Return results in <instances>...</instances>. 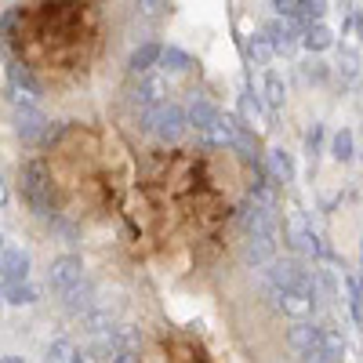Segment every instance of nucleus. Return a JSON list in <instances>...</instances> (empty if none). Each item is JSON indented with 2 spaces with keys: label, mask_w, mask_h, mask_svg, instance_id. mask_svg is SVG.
I'll list each match as a JSON object with an SVG mask.
<instances>
[{
  "label": "nucleus",
  "mask_w": 363,
  "mask_h": 363,
  "mask_svg": "<svg viewBox=\"0 0 363 363\" xmlns=\"http://www.w3.org/2000/svg\"><path fill=\"white\" fill-rule=\"evenodd\" d=\"M186 124H189V116L182 113L174 102H164V106L149 109V113L142 116V131L157 135L160 142H178L182 135H186Z\"/></svg>",
  "instance_id": "obj_1"
},
{
  "label": "nucleus",
  "mask_w": 363,
  "mask_h": 363,
  "mask_svg": "<svg viewBox=\"0 0 363 363\" xmlns=\"http://www.w3.org/2000/svg\"><path fill=\"white\" fill-rule=\"evenodd\" d=\"M48 284H51L58 294H66V291H73L77 284H84V265H80V258H77V255H58V258L51 262V269H48Z\"/></svg>",
  "instance_id": "obj_2"
},
{
  "label": "nucleus",
  "mask_w": 363,
  "mask_h": 363,
  "mask_svg": "<svg viewBox=\"0 0 363 363\" xmlns=\"http://www.w3.org/2000/svg\"><path fill=\"white\" fill-rule=\"evenodd\" d=\"M51 186V182L44 178V167L40 164H26L22 167V189H26V200L29 203H33V211H37V215H51V200L44 196V189Z\"/></svg>",
  "instance_id": "obj_3"
},
{
  "label": "nucleus",
  "mask_w": 363,
  "mask_h": 363,
  "mask_svg": "<svg viewBox=\"0 0 363 363\" xmlns=\"http://www.w3.org/2000/svg\"><path fill=\"white\" fill-rule=\"evenodd\" d=\"M272 298H277V309L287 313L294 323H306L316 309V294L313 291H272Z\"/></svg>",
  "instance_id": "obj_4"
},
{
  "label": "nucleus",
  "mask_w": 363,
  "mask_h": 363,
  "mask_svg": "<svg viewBox=\"0 0 363 363\" xmlns=\"http://www.w3.org/2000/svg\"><path fill=\"white\" fill-rule=\"evenodd\" d=\"M0 277H4V287L26 284V277H29V255L18 251V247H8L4 258H0Z\"/></svg>",
  "instance_id": "obj_5"
},
{
  "label": "nucleus",
  "mask_w": 363,
  "mask_h": 363,
  "mask_svg": "<svg viewBox=\"0 0 363 363\" xmlns=\"http://www.w3.org/2000/svg\"><path fill=\"white\" fill-rule=\"evenodd\" d=\"M15 131L26 138V142H33L37 135H48V120L37 106H18L15 109Z\"/></svg>",
  "instance_id": "obj_6"
},
{
  "label": "nucleus",
  "mask_w": 363,
  "mask_h": 363,
  "mask_svg": "<svg viewBox=\"0 0 363 363\" xmlns=\"http://www.w3.org/2000/svg\"><path fill=\"white\" fill-rule=\"evenodd\" d=\"M265 37H269V44H272V51H291L301 37H298V22H291V18H272L269 26H265Z\"/></svg>",
  "instance_id": "obj_7"
},
{
  "label": "nucleus",
  "mask_w": 363,
  "mask_h": 363,
  "mask_svg": "<svg viewBox=\"0 0 363 363\" xmlns=\"http://www.w3.org/2000/svg\"><path fill=\"white\" fill-rule=\"evenodd\" d=\"M287 342H291V349L301 356V352H313V349H320L323 345V327H313L309 320L306 323H294L291 330H287Z\"/></svg>",
  "instance_id": "obj_8"
},
{
  "label": "nucleus",
  "mask_w": 363,
  "mask_h": 363,
  "mask_svg": "<svg viewBox=\"0 0 363 363\" xmlns=\"http://www.w3.org/2000/svg\"><path fill=\"white\" fill-rule=\"evenodd\" d=\"M164 99H167V80H164V77H145V80L138 84V91H135V102L145 106V113L157 109V106H164Z\"/></svg>",
  "instance_id": "obj_9"
},
{
  "label": "nucleus",
  "mask_w": 363,
  "mask_h": 363,
  "mask_svg": "<svg viewBox=\"0 0 363 363\" xmlns=\"http://www.w3.org/2000/svg\"><path fill=\"white\" fill-rule=\"evenodd\" d=\"M291 247L298 251V255H323V247H320V236L309 229V225H301V222H294L291 225Z\"/></svg>",
  "instance_id": "obj_10"
},
{
  "label": "nucleus",
  "mask_w": 363,
  "mask_h": 363,
  "mask_svg": "<svg viewBox=\"0 0 363 363\" xmlns=\"http://www.w3.org/2000/svg\"><path fill=\"white\" fill-rule=\"evenodd\" d=\"M160 58H164V48L149 40V44H142V48H135V51H131L128 66H131V73H145V69H153V66L160 62Z\"/></svg>",
  "instance_id": "obj_11"
},
{
  "label": "nucleus",
  "mask_w": 363,
  "mask_h": 363,
  "mask_svg": "<svg viewBox=\"0 0 363 363\" xmlns=\"http://www.w3.org/2000/svg\"><path fill=\"white\" fill-rule=\"evenodd\" d=\"M265 164H269V171H272L277 182H291L294 178V160H291V153H284V149H269Z\"/></svg>",
  "instance_id": "obj_12"
},
{
  "label": "nucleus",
  "mask_w": 363,
  "mask_h": 363,
  "mask_svg": "<svg viewBox=\"0 0 363 363\" xmlns=\"http://www.w3.org/2000/svg\"><path fill=\"white\" fill-rule=\"evenodd\" d=\"M222 120V113L211 106V102H203V99H196L193 106H189V124L196 128V131H203V128H211V124H218Z\"/></svg>",
  "instance_id": "obj_13"
},
{
  "label": "nucleus",
  "mask_w": 363,
  "mask_h": 363,
  "mask_svg": "<svg viewBox=\"0 0 363 363\" xmlns=\"http://www.w3.org/2000/svg\"><path fill=\"white\" fill-rule=\"evenodd\" d=\"M301 44H306L313 55H320V51H327L330 44H335V33H330L323 22H316V26H309L306 33H301Z\"/></svg>",
  "instance_id": "obj_14"
},
{
  "label": "nucleus",
  "mask_w": 363,
  "mask_h": 363,
  "mask_svg": "<svg viewBox=\"0 0 363 363\" xmlns=\"http://www.w3.org/2000/svg\"><path fill=\"white\" fill-rule=\"evenodd\" d=\"M84 327H87V335L91 338H102V335H113V320H109V313L106 309H87L84 313Z\"/></svg>",
  "instance_id": "obj_15"
},
{
  "label": "nucleus",
  "mask_w": 363,
  "mask_h": 363,
  "mask_svg": "<svg viewBox=\"0 0 363 363\" xmlns=\"http://www.w3.org/2000/svg\"><path fill=\"white\" fill-rule=\"evenodd\" d=\"M4 301L8 306H33V301H40V291L33 284H15V287H4Z\"/></svg>",
  "instance_id": "obj_16"
},
{
  "label": "nucleus",
  "mask_w": 363,
  "mask_h": 363,
  "mask_svg": "<svg viewBox=\"0 0 363 363\" xmlns=\"http://www.w3.org/2000/svg\"><path fill=\"white\" fill-rule=\"evenodd\" d=\"M284 99H287L284 80H280L277 73H269V77H265V106H269L272 113H280V109H284Z\"/></svg>",
  "instance_id": "obj_17"
},
{
  "label": "nucleus",
  "mask_w": 363,
  "mask_h": 363,
  "mask_svg": "<svg viewBox=\"0 0 363 363\" xmlns=\"http://www.w3.org/2000/svg\"><path fill=\"white\" fill-rule=\"evenodd\" d=\"M247 55L255 58L258 66H265L269 58L277 55V51H272V44H269V37H265V29H262V33H251V37H247Z\"/></svg>",
  "instance_id": "obj_18"
},
{
  "label": "nucleus",
  "mask_w": 363,
  "mask_h": 363,
  "mask_svg": "<svg viewBox=\"0 0 363 363\" xmlns=\"http://www.w3.org/2000/svg\"><path fill=\"white\" fill-rule=\"evenodd\" d=\"M160 66L167 69V73H186L189 66H193V58L182 51V48H164V58H160Z\"/></svg>",
  "instance_id": "obj_19"
},
{
  "label": "nucleus",
  "mask_w": 363,
  "mask_h": 363,
  "mask_svg": "<svg viewBox=\"0 0 363 363\" xmlns=\"http://www.w3.org/2000/svg\"><path fill=\"white\" fill-rule=\"evenodd\" d=\"M352 149H356V145H352V131H349V128H342L335 138H330V157L342 160V164L352 160Z\"/></svg>",
  "instance_id": "obj_20"
},
{
  "label": "nucleus",
  "mask_w": 363,
  "mask_h": 363,
  "mask_svg": "<svg viewBox=\"0 0 363 363\" xmlns=\"http://www.w3.org/2000/svg\"><path fill=\"white\" fill-rule=\"evenodd\" d=\"M138 345H142V330H138V327H120V330H116V349H120V352L138 356Z\"/></svg>",
  "instance_id": "obj_21"
},
{
  "label": "nucleus",
  "mask_w": 363,
  "mask_h": 363,
  "mask_svg": "<svg viewBox=\"0 0 363 363\" xmlns=\"http://www.w3.org/2000/svg\"><path fill=\"white\" fill-rule=\"evenodd\" d=\"M73 352H77V349H73L66 338H58V342L48 345V356H44V359H48V363H73Z\"/></svg>",
  "instance_id": "obj_22"
},
{
  "label": "nucleus",
  "mask_w": 363,
  "mask_h": 363,
  "mask_svg": "<svg viewBox=\"0 0 363 363\" xmlns=\"http://www.w3.org/2000/svg\"><path fill=\"white\" fill-rule=\"evenodd\" d=\"M240 116H244V124H262V109H258V99L255 95H240Z\"/></svg>",
  "instance_id": "obj_23"
},
{
  "label": "nucleus",
  "mask_w": 363,
  "mask_h": 363,
  "mask_svg": "<svg viewBox=\"0 0 363 363\" xmlns=\"http://www.w3.org/2000/svg\"><path fill=\"white\" fill-rule=\"evenodd\" d=\"M323 349H327L330 356H335V359H338V356L345 352V338L338 335L335 327H323Z\"/></svg>",
  "instance_id": "obj_24"
},
{
  "label": "nucleus",
  "mask_w": 363,
  "mask_h": 363,
  "mask_svg": "<svg viewBox=\"0 0 363 363\" xmlns=\"http://www.w3.org/2000/svg\"><path fill=\"white\" fill-rule=\"evenodd\" d=\"M349 284V309L356 316V323H363V291L356 287V280H345Z\"/></svg>",
  "instance_id": "obj_25"
},
{
  "label": "nucleus",
  "mask_w": 363,
  "mask_h": 363,
  "mask_svg": "<svg viewBox=\"0 0 363 363\" xmlns=\"http://www.w3.org/2000/svg\"><path fill=\"white\" fill-rule=\"evenodd\" d=\"M338 69H342V77H345V80H352V77L359 73V58H356V51H345V55H342Z\"/></svg>",
  "instance_id": "obj_26"
},
{
  "label": "nucleus",
  "mask_w": 363,
  "mask_h": 363,
  "mask_svg": "<svg viewBox=\"0 0 363 363\" xmlns=\"http://www.w3.org/2000/svg\"><path fill=\"white\" fill-rule=\"evenodd\" d=\"M298 359H301V363H338V359L330 356V352H327L323 345H320V349H313V352H301Z\"/></svg>",
  "instance_id": "obj_27"
},
{
  "label": "nucleus",
  "mask_w": 363,
  "mask_h": 363,
  "mask_svg": "<svg viewBox=\"0 0 363 363\" xmlns=\"http://www.w3.org/2000/svg\"><path fill=\"white\" fill-rule=\"evenodd\" d=\"M301 73H306L309 80H316V84H320V80L327 77V66L320 62V58H313V62H306V66H301Z\"/></svg>",
  "instance_id": "obj_28"
},
{
  "label": "nucleus",
  "mask_w": 363,
  "mask_h": 363,
  "mask_svg": "<svg viewBox=\"0 0 363 363\" xmlns=\"http://www.w3.org/2000/svg\"><path fill=\"white\" fill-rule=\"evenodd\" d=\"M167 11V4H157V0H145V4H138V15H145V18H160Z\"/></svg>",
  "instance_id": "obj_29"
},
{
  "label": "nucleus",
  "mask_w": 363,
  "mask_h": 363,
  "mask_svg": "<svg viewBox=\"0 0 363 363\" xmlns=\"http://www.w3.org/2000/svg\"><path fill=\"white\" fill-rule=\"evenodd\" d=\"M320 138H323V128L316 124V128H313V131L306 135V145H309V157H313V153H316V149H320Z\"/></svg>",
  "instance_id": "obj_30"
},
{
  "label": "nucleus",
  "mask_w": 363,
  "mask_h": 363,
  "mask_svg": "<svg viewBox=\"0 0 363 363\" xmlns=\"http://www.w3.org/2000/svg\"><path fill=\"white\" fill-rule=\"evenodd\" d=\"M0 207H8V186H4V178H0Z\"/></svg>",
  "instance_id": "obj_31"
},
{
  "label": "nucleus",
  "mask_w": 363,
  "mask_h": 363,
  "mask_svg": "<svg viewBox=\"0 0 363 363\" xmlns=\"http://www.w3.org/2000/svg\"><path fill=\"white\" fill-rule=\"evenodd\" d=\"M113 363H135V356H128V352H116V356H113Z\"/></svg>",
  "instance_id": "obj_32"
},
{
  "label": "nucleus",
  "mask_w": 363,
  "mask_h": 363,
  "mask_svg": "<svg viewBox=\"0 0 363 363\" xmlns=\"http://www.w3.org/2000/svg\"><path fill=\"white\" fill-rule=\"evenodd\" d=\"M0 363H22L18 356H0Z\"/></svg>",
  "instance_id": "obj_33"
},
{
  "label": "nucleus",
  "mask_w": 363,
  "mask_h": 363,
  "mask_svg": "<svg viewBox=\"0 0 363 363\" xmlns=\"http://www.w3.org/2000/svg\"><path fill=\"white\" fill-rule=\"evenodd\" d=\"M73 363H87V359H84V352H80V349H77V352H73Z\"/></svg>",
  "instance_id": "obj_34"
},
{
  "label": "nucleus",
  "mask_w": 363,
  "mask_h": 363,
  "mask_svg": "<svg viewBox=\"0 0 363 363\" xmlns=\"http://www.w3.org/2000/svg\"><path fill=\"white\" fill-rule=\"evenodd\" d=\"M4 251H8V244H4V236H0V258H4Z\"/></svg>",
  "instance_id": "obj_35"
},
{
  "label": "nucleus",
  "mask_w": 363,
  "mask_h": 363,
  "mask_svg": "<svg viewBox=\"0 0 363 363\" xmlns=\"http://www.w3.org/2000/svg\"><path fill=\"white\" fill-rule=\"evenodd\" d=\"M0 291H4V277H0Z\"/></svg>",
  "instance_id": "obj_36"
},
{
  "label": "nucleus",
  "mask_w": 363,
  "mask_h": 363,
  "mask_svg": "<svg viewBox=\"0 0 363 363\" xmlns=\"http://www.w3.org/2000/svg\"><path fill=\"white\" fill-rule=\"evenodd\" d=\"M0 306H4V298H0Z\"/></svg>",
  "instance_id": "obj_37"
}]
</instances>
